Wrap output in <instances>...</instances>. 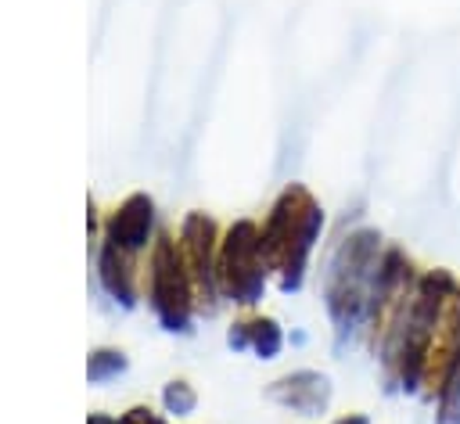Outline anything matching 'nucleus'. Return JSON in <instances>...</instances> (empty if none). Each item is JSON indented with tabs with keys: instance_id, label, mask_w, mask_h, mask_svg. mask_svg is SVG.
I'll return each mask as SVG.
<instances>
[{
	"instance_id": "9d476101",
	"label": "nucleus",
	"mask_w": 460,
	"mask_h": 424,
	"mask_svg": "<svg viewBox=\"0 0 460 424\" xmlns=\"http://www.w3.org/2000/svg\"><path fill=\"white\" fill-rule=\"evenodd\" d=\"M453 402H456V406H453V413H449V417H460V377L453 381Z\"/></svg>"
},
{
	"instance_id": "0eeeda50",
	"label": "nucleus",
	"mask_w": 460,
	"mask_h": 424,
	"mask_svg": "<svg viewBox=\"0 0 460 424\" xmlns=\"http://www.w3.org/2000/svg\"><path fill=\"white\" fill-rule=\"evenodd\" d=\"M126 367L122 352H111V349H101L90 356V381H108L111 374H119Z\"/></svg>"
},
{
	"instance_id": "9b49d317",
	"label": "nucleus",
	"mask_w": 460,
	"mask_h": 424,
	"mask_svg": "<svg viewBox=\"0 0 460 424\" xmlns=\"http://www.w3.org/2000/svg\"><path fill=\"white\" fill-rule=\"evenodd\" d=\"M90 424H115L111 417H90Z\"/></svg>"
},
{
	"instance_id": "f8f14e48",
	"label": "nucleus",
	"mask_w": 460,
	"mask_h": 424,
	"mask_svg": "<svg viewBox=\"0 0 460 424\" xmlns=\"http://www.w3.org/2000/svg\"><path fill=\"white\" fill-rule=\"evenodd\" d=\"M338 424H367L363 417H352V420H338Z\"/></svg>"
},
{
	"instance_id": "39448f33",
	"label": "nucleus",
	"mask_w": 460,
	"mask_h": 424,
	"mask_svg": "<svg viewBox=\"0 0 460 424\" xmlns=\"http://www.w3.org/2000/svg\"><path fill=\"white\" fill-rule=\"evenodd\" d=\"M133 252H122L115 244L104 241V252H101V280L104 287L119 298V302H133Z\"/></svg>"
},
{
	"instance_id": "1a4fd4ad",
	"label": "nucleus",
	"mask_w": 460,
	"mask_h": 424,
	"mask_svg": "<svg viewBox=\"0 0 460 424\" xmlns=\"http://www.w3.org/2000/svg\"><path fill=\"white\" fill-rule=\"evenodd\" d=\"M115 424H162L151 410H144V406H137V410H129L122 420H115Z\"/></svg>"
},
{
	"instance_id": "f03ea898",
	"label": "nucleus",
	"mask_w": 460,
	"mask_h": 424,
	"mask_svg": "<svg viewBox=\"0 0 460 424\" xmlns=\"http://www.w3.org/2000/svg\"><path fill=\"white\" fill-rule=\"evenodd\" d=\"M151 305L169 331H183L190 309V269L169 237H162L151 255Z\"/></svg>"
},
{
	"instance_id": "6e6552de",
	"label": "nucleus",
	"mask_w": 460,
	"mask_h": 424,
	"mask_svg": "<svg viewBox=\"0 0 460 424\" xmlns=\"http://www.w3.org/2000/svg\"><path fill=\"white\" fill-rule=\"evenodd\" d=\"M165 402H169V410H176V413H187L190 406H194V392L180 381V384H169V392H165Z\"/></svg>"
},
{
	"instance_id": "7ed1b4c3",
	"label": "nucleus",
	"mask_w": 460,
	"mask_h": 424,
	"mask_svg": "<svg viewBox=\"0 0 460 424\" xmlns=\"http://www.w3.org/2000/svg\"><path fill=\"white\" fill-rule=\"evenodd\" d=\"M259 255H262V248H259L255 226L237 223L226 234V248L219 259V277L237 302H255L262 291V259Z\"/></svg>"
},
{
	"instance_id": "423d86ee",
	"label": "nucleus",
	"mask_w": 460,
	"mask_h": 424,
	"mask_svg": "<svg viewBox=\"0 0 460 424\" xmlns=\"http://www.w3.org/2000/svg\"><path fill=\"white\" fill-rule=\"evenodd\" d=\"M255 345L262 356H273L280 345L277 323L273 320H252V323H237V331H230V345Z\"/></svg>"
},
{
	"instance_id": "20e7f679",
	"label": "nucleus",
	"mask_w": 460,
	"mask_h": 424,
	"mask_svg": "<svg viewBox=\"0 0 460 424\" xmlns=\"http://www.w3.org/2000/svg\"><path fill=\"white\" fill-rule=\"evenodd\" d=\"M147 230H151V201L144 194H129L115 208V216L108 219V237L104 241L122 248V252H137V248H144Z\"/></svg>"
},
{
	"instance_id": "f257e3e1",
	"label": "nucleus",
	"mask_w": 460,
	"mask_h": 424,
	"mask_svg": "<svg viewBox=\"0 0 460 424\" xmlns=\"http://www.w3.org/2000/svg\"><path fill=\"white\" fill-rule=\"evenodd\" d=\"M316 230H320V212H316L313 198L305 190H288L277 201V208L266 223V234L259 237V248L270 259V266L284 273V287L298 284V269H302V259H305Z\"/></svg>"
}]
</instances>
